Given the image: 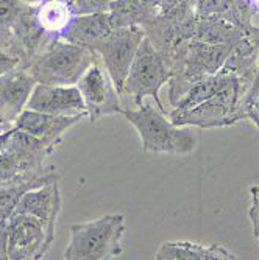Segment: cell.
Returning <instances> with one entry per match:
<instances>
[{"mask_svg":"<svg viewBox=\"0 0 259 260\" xmlns=\"http://www.w3.org/2000/svg\"><path fill=\"white\" fill-rule=\"evenodd\" d=\"M170 78L172 70L167 61L146 36L136 52L121 95L131 99V105L134 106L133 109L139 108L146 99H150L164 111L158 93L164 84L170 81Z\"/></svg>","mask_w":259,"mask_h":260,"instance_id":"cell-5","label":"cell"},{"mask_svg":"<svg viewBox=\"0 0 259 260\" xmlns=\"http://www.w3.org/2000/svg\"><path fill=\"white\" fill-rule=\"evenodd\" d=\"M99 56L83 45L52 39L25 69L36 84L77 86Z\"/></svg>","mask_w":259,"mask_h":260,"instance_id":"cell-2","label":"cell"},{"mask_svg":"<svg viewBox=\"0 0 259 260\" xmlns=\"http://www.w3.org/2000/svg\"><path fill=\"white\" fill-rule=\"evenodd\" d=\"M112 2L114 0H67V4L75 17L109 13V7Z\"/></svg>","mask_w":259,"mask_h":260,"instance_id":"cell-18","label":"cell"},{"mask_svg":"<svg viewBox=\"0 0 259 260\" xmlns=\"http://www.w3.org/2000/svg\"><path fill=\"white\" fill-rule=\"evenodd\" d=\"M19 2L20 4H25V5H33L35 7V5H38L41 2V0H19Z\"/></svg>","mask_w":259,"mask_h":260,"instance_id":"cell-25","label":"cell"},{"mask_svg":"<svg viewBox=\"0 0 259 260\" xmlns=\"http://www.w3.org/2000/svg\"><path fill=\"white\" fill-rule=\"evenodd\" d=\"M55 228L56 224L16 206L7 226V258L41 260L55 240Z\"/></svg>","mask_w":259,"mask_h":260,"instance_id":"cell-7","label":"cell"},{"mask_svg":"<svg viewBox=\"0 0 259 260\" xmlns=\"http://www.w3.org/2000/svg\"><path fill=\"white\" fill-rule=\"evenodd\" d=\"M99 59L100 58L94 61L77 84L91 123H96L103 115L121 114L124 109L119 92L116 90L106 69H103Z\"/></svg>","mask_w":259,"mask_h":260,"instance_id":"cell-9","label":"cell"},{"mask_svg":"<svg viewBox=\"0 0 259 260\" xmlns=\"http://www.w3.org/2000/svg\"><path fill=\"white\" fill-rule=\"evenodd\" d=\"M81 119L83 115L60 117V115H50V114H42V112L25 109L17 117L14 128L30 136H35L47 142V144L60 145L61 136L69 128H72L75 123H78Z\"/></svg>","mask_w":259,"mask_h":260,"instance_id":"cell-12","label":"cell"},{"mask_svg":"<svg viewBox=\"0 0 259 260\" xmlns=\"http://www.w3.org/2000/svg\"><path fill=\"white\" fill-rule=\"evenodd\" d=\"M8 129H11L10 126H7L5 123H2V122H0V133H4V131H8Z\"/></svg>","mask_w":259,"mask_h":260,"instance_id":"cell-26","label":"cell"},{"mask_svg":"<svg viewBox=\"0 0 259 260\" xmlns=\"http://www.w3.org/2000/svg\"><path fill=\"white\" fill-rule=\"evenodd\" d=\"M23 5L19 0H0V27L11 28Z\"/></svg>","mask_w":259,"mask_h":260,"instance_id":"cell-19","label":"cell"},{"mask_svg":"<svg viewBox=\"0 0 259 260\" xmlns=\"http://www.w3.org/2000/svg\"><path fill=\"white\" fill-rule=\"evenodd\" d=\"M27 109L60 117L88 115L86 105L77 86L36 84L27 103Z\"/></svg>","mask_w":259,"mask_h":260,"instance_id":"cell-10","label":"cell"},{"mask_svg":"<svg viewBox=\"0 0 259 260\" xmlns=\"http://www.w3.org/2000/svg\"><path fill=\"white\" fill-rule=\"evenodd\" d=\"M11 131H13V128L8 129V131L0 133V154L4 153V150H5V147H7V142H8L10 136H11Z\"/></svg>","mask_w":259,"mask_h":260,"instance_id":"cell-24","label":"cell"},{"mask_svg":"<svg viewBox=\"0 0 259 260\" xmlns=\"http://www.w3.org/2000/svg\"><path fill=\"white\" fill-rule=\"evenodd\" d=\"M56 148L58 145L13 128L0 154V184L55 175L56 169L49 164V159Z\"/></svg>","mask_w":259,"mask_h":260,"instance_id":"cell-4","label":"cell"},{"mask_svg":"<svg viewBox=\"0 0 259 260\" xmlns=\"http://www.w3.org/2000/svg\"><path fill=\"white\" fill-rule=\"evenodd\" d=\"M195 17H219L236 23L239 27L254 25L242 14L236 0H195Z\"/></svg>","mask_w":259,"mask_h":260,"instance_id":"cell-16","label":"cell"},{"mask_svg":"<svg viewBox=\"0 0 259 260\" xmlns=\"http://www.w3.org/2000/svg\"><path fill=\"white\" fill-rule=\"evenodd\" d=\"M35 14L39 27L52 39L61 38L75 17L67 0H41L35 5Z\"/></svg>","mask_w":259,"mask_h":260,"instance_id":"cell-15","label":"cell"},{"mask_svg":"<svg viewBox=\"0 0 259 260\" xmlns=\"http://www.w3.org/2000/svg\"><path fill=\"white\" fill-rule=\"evenodd\" d=\"M114 30L109 13L78 16L69 23L67 30L61 35L60 39L67 42L83 45L86 49H92L94 45L106 39Z\"/></svg>","mask_w":259,"mask_h":260,"instance_id":"cell-13","label":"cell"},{"mask_svg":"<svg viewBox=\"0 0 259 260\" xmlns=\"http://www.w3.org/2000/svg\"><path fill=\"white\" fill-rule=\"evenodd\" d=\"M13 45V35L10 28H4L0 27V50L10 52Z\"/></svg>","mask_w":259,"mask_h":260,"instance_id":"cell-23","label":"cell"},{"mask_svg":"<svg viewBox=\"0 0 259 260\" xmlns=\"http://www.w3.org/2000/svg\"><path fill=\"white\" fill-rule=\"evenodd\" d=\"M242 14L254 25L259 23V0H236Z\"/></svg>","mask_w":259,"mask_h":260,"instance_id":"cell-21","label":"cell"},{"mask_svg":"<svg viewBox=\"0 0 259 260\" xmlns=\"http://www.w3.org/2000/svg\"><path fill=\"white\" fill-rule=\"evenodd\" d=\"M20 66V59L5 50H0V77H4L13 70H16Z\"/></svg>","mask_w":259,"mask_h":260,"instance_id":"cell-22","label":"cell"},{"mask_svg":"<svg viewBox=\"0 0 259 260\" xmlns=\"http://www.w3.org/2000/svg\"><path fill=\"white\" fill-rule=\"evenodd\" d=\"M241 106L245 119H250L259 128V62L253 75V80L241 100Z\"/></svg>","mask_w":259,"mask_h":260,"instance_id":"cell-17","label":"cell"},{"mask_svg":"<svg viewBox=\"0 0 259 260\" xmlns=\"http://www.w3.org/2000/svg\"><path fill=\"white\" fill-rule=\"evenodd\" d=\"M250 193H251V207H250L248 215L253 224L254 237L259 240V185H253L250 188Z\"/></svg>","mask_w":259,"mask_h":260,"instance_id":"cell-20","label":"cell"},{"mask_svg":"<svg viewBox=\"0 0 259 260\" xmlns=\"http://www.w3.org/2000/svg\"><path fill=\"white\" fill-rule=\"evenodd\" d=\"M124 215H103L97 220L70 226V242L64 260H114L124 251Z\"/></svg>","mask_w":259,"mask_h":260,"instance_id":"cell-3","label":"cell"},{"mask_svg":"<svg viewBox=\"0 0 259 260\" xmlns=\"http://www.w3.org/2000/svg\"><path fill=\"white\" fill-rule=\"evenodd\" d=\"M36 81L23 69L0 77V122L14 128L17 117L27 109Z\"/></svg>","mask_w":259,"mask_h":260,"instance_id":"cell-11","label":"cell"},{"mask_svg":"<svg viewBox=\"0 0 259 260\" xmlns=\"http://www.w3.org/2000/svg\"><path fill=\"white\" fill-rule=\"evenodd\" d=\"M121 114L136 128L142 148L149 153L183 156L195 150L194 134L175 126L153 100L144 102L136 109L124 108Z\"/></svg>","mask_w":259,"mask_h":260,"instance_id":"cell-1","label":"cell"},{"mask_svg":"<svg viewBox=\"0 0 259 260\" xmlns=\"http://www.w3.org/2000/svg\"><path fill=\"white\" fill-rule=\"evenodd\" d=\"M156 260H238L231 251L217 243L166 242L156 254Z\"/></svg>","mask_w":259,"mask_h":260,"instance_id":"cell-14","label":"cell"},{"mask_svg":"<svg viewBox=\"0 0 259 260\" xmlns=\"http://www.w3.org/2000/svg\"><path fill=\"white\" fill-rule=\"evenodd\" d=\"M144 38H146V31L142 27L139 25L119 27L114 28L106 39L96 44L91 49L102 59V64L106 69V72L116 90L119 92V95L124 90V84L128 77L130 67Z\"/></svg>","mask_w":259,"mask_h":260,"instance_id":"cell-8","label":"cell"},{"mask_svg":"<svg viewBox=\"0 0 259 260\" xmlns=\"http://www.w3.org/2000/svg\"><path fill=\"white\" fill-rule=\"evenodd\" d=\"M257 25H259V23H257Z\"/></svg>","mask_w":259,"mask_h":260,"instance_id":"cell-27","label":"cell"},{"mask_svg":"<svg viewBox=\"0 0 259 260\" xmlns=\"http://www.w3.org/2000/svg\"><path fill=\"white\" fill-rule=\"evenodd\" d=\"M247 83H234L226 89L214 93L200 105L191 109H174L170 122L175 126H198V128H222L231 126L244 120L241 100L247 92Z\"/></svg>","mask_w":259,"mask_h":260,"instance_id":"cell-6","label":"cell"}]
</instances>
